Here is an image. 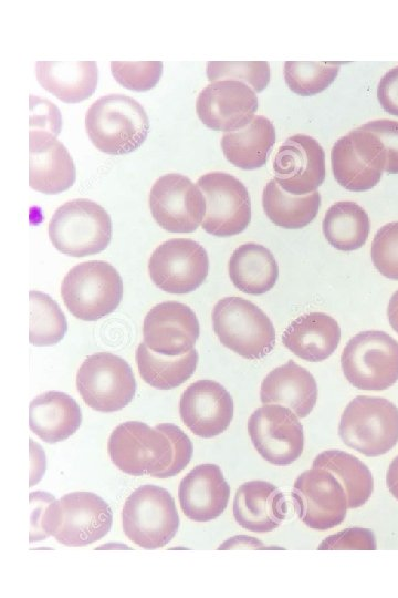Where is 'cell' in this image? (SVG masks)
Returning <instances> with one entry per match:
<instances>
[{
  "label": "cell",
  "instance_id": "obj_28",
  "mask_svg": "<svg viewBox=\"0 0 398 598\" xmlns=\"http://www.w3.org/2000/svg\"><path fill=\"white\" fill-rule=\"evenodd\" d=\"M228 270L234 287L249 295L268 292L279 277L273 254L256 243L240 245L229 259Z\"/></svg>",
  "mask_w": 398,
  "mask_h": 598
},
{
  "label": "cell",
  "instance_id": "obj_12",
  "mask_svg": "<svg viewBox=\"0 0 398 598\" xmlns=\"http://www.w3.org/2000/svg\"><path fill=\"white\" fill-rule=\"evenodd\" d=\"M206 199L205 231L217 237L242 233L251 221V200L241 181L224 172H210L197 181Z\"/></svg>",
  "mask_w": 398,
  "mask_h": 598
},
{
  "label": "cell",
  "instance_id": "obj_3",
  "mask_svg": "<svg viewBox=\"0 0 398 598\" xmlns=\"http://www.w3.org/2000/svg\"><path fill=\"white\" fill-rule=\"evenodd\" d=\"M112 522V509L102 497L91 492H74L48 505L44 534L65 546H86L103 538Z\"/></svg>",
  "mask_w": 398,
  "mask_h": 598
},
{
  "label": "cell",
  "instance_id": "obj_40",
  "mask_svg": "<svg viewBox=\"0 0 398 598\" xmlns=\"http://www.w3.org/2000/svg\"><path fill=\"white\" fill-rule=\"evenodd\" d=\"M362 128L375 134L386 151L385 172L398 174V122L392 120H374L365 123Z\"/></svg>",
  "mask_w": 398,
  "mask_h": 598
},
{
  "label": "cell",
  "instance_id": "obj_1",
  "mask_svg": "<svg viewBox=\"0 0 398 598\" xmlns=\"http://www.w3.org/2000/svg\"><path fill=\"white\" fill-rule=\"evenodd\" d=\"M107 451L112 463L128 475L166 478L189 464L193 446L189 436L175 424L150 427L143 422L127 421L113 430Z\"/></svg>",
  "mask_w": 398,
  "mask_h": 598
},
{
  "label": "cell",
  "instance_id": "obj_4",
  "mask_svg": "<svg viewBox=\"0 0 398 598\" xmlns=\"http://www.w3.org/2000/svg\"><path fill=\"white\" fill-rule=\"evenodd\" d=\"M212 326L219 341L244 359H262L275 344L270 318L256 305L240 297H224L214 305Z\"/></svg>",
  "mask_w": 398,
  "mask_h": 598
},
{
  "label": "cell",
  "instance_id": "obj_37",
  "mask_svg": "<svg viewBox=\"0 0 398 598\" xmlns=\"http://www.w3.org/2000/svg\"><path fill=\"white\" fill-rule=\"evenodd\" d=\"M375 268L386 278L398 280V221L380 227L370 248Z\"/></svg>",
  "mask_w": 398,
  "mask_h": 598
},
{
  "label": "cell",
  "instance_id": "obj_35",
  "mask_svg": "<svg viewBox=\"0 0 398 598\" xmlns=\"http://www.w3.org/2000/svg\"><path fill=\"white\" fill-rule=\"evenodd\" d=\"M341 62L286 61L284 79L290 90L298 95H315L336 79Z\"/></svg>",
  "mask_w": 398,
  "mask_h": 598
},
{
  "label": "cell",
  "instance_id": "obj_39",
  "mask_svg": "<svg viewBox=\"0 0 398 598\" xmlns=\"http://www.w3.org/2000/svg\"><path fill=\"white\" fill-rule=\"evenodd\" d=\"M375 535L367 528H347L326 537L317 547L318 550H375Z\"/></svg>",
  "mask_w": 398,
  "mask_h": 598
},
{
  "label": "cell",
  "instance_id": "obj_38",
  "mask_svg": "<svg viewBox=\"0 0 398 598\" xmlns=\"http://www.w3.org/2000/svg\"><path fill=\"white\" fill-rule=\"evenodd\" d=\"M112 74L115 80L128 90L147 91L153 89L160 80L163 62H111Z\"/></svg>",
  "mask_w": 398,
  "mask_h": 598
},
{
  "label": "cell",
  "instance_id": "obj_26",
  "mask_svg": "<svg viewBox=\"0 0 398 598\" xmlns=\"http://www.w3.org/2000/svg\"><path fill=\"white\" fill-rule=\"evenodd\" d=\"M82 423L77 402L60 391L35 396L29 406V425L46 443H57L74 434Z\"/></svg>",
  "mask_w": 398,
  "mask_h": 598
},
{
  "label": "cell",
  "instance_id": "obj_20",
  "mask_svg": "<svg viewBox=\"0 0 398 598\" xmlns=\"http://www.w3.org/2000/svg\"><path fill=\"white\" fill-rule=\"evenodd\" d=\"M179 414L193 434L211 439L230 425L233 419V399L219 382L198 380L182 392Z\"/></svg>",
  "mask_w": 398,
  "mask_h": 598
},
{
  "label": "cell",
  "instance_id": "obj_33",
  "mask_svg": "<svg viewBox=\"0 0 398 598\" xmlns=\"http://www.w3.org/2000/svg\"><path fill=\"white\" fill-rule=\"evenodd\" d=\"M313 467L332 472L343 485L348 508L364 505L374 489V478L369 468L356 456L339 450H327L313 461Z\"/></svg>",
  "mask_w": 398,
  "mask_h": 598
},
{
  "label": "cell",
  "instance_id": "obj_13",
  "mask_svg": "<svg viewBox=\"0 0 398 598\" xmlns=\"http://www.w3.org/2000/svg\"><path fill=\"white\" fill-rule=\"evenodd\" d=\"M291 497L297 517L312 529L326 530L339 525L348 508L343 485L332 472L322 467L301 473Z\"/></svg>",
  "mask_w": 398,
  "mask_h": 598
},
{
  "label": "cell",
  "instance_id": "obj_44",
  "mask_svg": "<svg viewBox=\"0 0 398 598\" xmlns=\"http://www.w3.org/2000/svg\"><path fill=\"white\" fill-rule=\"evenodd\" d=\"M386 484L392 496L398 499V455L392 460L387 470Z\"/></svg>",
  "mask_w": 398,
  "mask_h": 598
},
{
  "label": "cell",
  "instance_id": "obj_42",
  "mask_svg": "<svg viewBox=\"0 0 398 598\" xmlns=\"http://www.w3.org/2000/svg\"><path fill=\"white\" fill-rule=\"evenodd\" d=\"M54 497L46 492H33L30 494L31 505V530L30 542L45 539L44 522L46 517L48 505Z\"/></svg>",
  "mask_w": 398,
  "mask_h": 598
},
{
  "label": "cell",
  "instance_id": "obj_45",
  "mask_svg": "<svg viewBox=\"0 0 398 598\" xmlns=\"http://www.w3.org/2000/svg\"><path fill=\"white\" fill-rule=\"evenodd\" d=\"M387 317L391 328L398 333V290L389 299Z\"/></svg>",
  "mask_w": 398,
  "mask_h": 598
},
{
  "label": "cell",
  "instance_id": "obj_6",
  "mask_svg": "<svg viewBox=\"0 0 398 598\" xmlns=\"http://www.w3.org/2000/svg\"><path fill=\"white\" fill-rule=\"evenodd\" d=\"M49 237L62 254L85 257L103 251L112 238V220L97 203L76 198L60 206L49 223Z\"/></svg>",
  "mask_w": 398,
  "mask_h": 598
},
{
  "label": "cell",
  "instance_id": "obj_41",
  "mask_svg": "<svg viewBox=\"0 0 398 598\" xmlns=\"http://www.w3.org/2000/svg\"><path fill=\"white\" fill-rule=\"evenodd\" d=\"M30 130L46 131L57 136L61 130L59 109L48 100L31 95Z\"/></svg>",
  "mask_w": 398,
  "mask_h": 598
},
{
  "label": "cell",
  "instance_id": "obj_24",
  "mask_svg": "<svg viewBox=\"0 0 398 598\" xmlns=\"http://www.w3.org/2000/svg\"><path fill=\"white\" fill-rule=\"evenodd\" d=\"M260 399L263 404H281L305 417L316 404L317 384L310 371L289 360L263 379Z\"/></svg>",
  "mask_w": 398,
  "mask_h": 598
},
{
  "label": "cell",
  "instance_id": "obj_43",
  "mask_svg": "<svg viewBox=\"0 0 398 598\" xmlns=\"http://www.w3.org/2000/svg\"><path fill=\"white\" fill-rule=\"evenodd\" d=\"M377 99L387 113L398 116V66L390 69L380 79Z\"/></svg>",
  "mask_w": 398,
  "mask_h": 598
},
{
  "label": "cell",
  "instance_id": "obj_8",
  "mask_svg": "<svg viewBox=\"0 0 398 598\" xmlns=\"http://www.w3.org/2000/svg\"><path fill=\"white\" fill-rule=\"evenodd\" d=\"M122 517L127 538L144 549L166 546L179 528L174 497L166 488L151 484L133 491L125 501Z\"/></svg>",
  "mask_w": 398,
  "mask_h": 598
},
{
  "label": "cell",
  "instance_id": "obj_30",
  "mask_svg": "<svg viewBox=\"0 0 398 598\" xmlns=\"http://www.w3.org/2000/svg\"><path fill=\"white\" fill-rule=\"evenodd\" d=\"M370 229L365 209L352 200L333 204L325 213L322 230L328 244L342 251H353L365 245Z\"/></svg>",
  "mask_w": 398,
  "mask_h": 598
},
{
  "label": "cell",
  "instance_id": "obj_10",
  "mask_svg": "<svg viewBox=\"0 0 398 598\" xmlns=\"http://www.w3.org/2000/svg\"><path fill=\"white\" fill-rule=\"evenodd\" d=\"M76 388L93 410L115 412L133 400L136 380L130 365L109 352L88 355L76 373Z\"/></svg>",
  "mask_w": 398,
  "mask_h": 598
},
{
  "label": "cell",
  "instance_id": "obj_27",
  "mask_svg": "<svg viewBox=\"0 0 398 598\" xmlns=\"http://www.w3.org/2000/svg\"><path fill=\"white\" fill-rule=\"evenodd\" d=\"M35 72L41 86L65 103L88 99L98 82L95 61H38Z\"/></svg>",
  "mask_w": 398,
  "mask_h": 598
},
{
  "label": "cell",
  "instance_id": "obj_19",
  "mask_svg": "<svg viewBox=\"0 0 398 598\" xmlns=\"http://www.w3.org/2000/svg\"><path fill=\"white\" fill-rule=\"evenodd\" d=\"M199 333L196 313L181 302H160L144 318V342L150 350L166 357H179L192 350Z\"/></svg>",
  "mask_w": 398,
  "mask_h": 598
},
{
  "label": "cell",
  "instance_id": "obj_22",
  "mask_svg": "<svg viewBox=\"0 0 398 598\" xmlns=\"http://www.w3.org/2000/svg\"><path fill=\"white\" fill-rule=\"evenodd\" d=\"M230 486L217 464H200L180 482L178 498L184 514L195 522H209L226 509Z\"/></svg>",
  "mask_w": 398,
  "mask_h": 598
},
{
  "label": "cell",
  "instance_id": "obj_32",
  "mask_svg": "<svg viewBox=\"0 0 398 598\" xmlns=\"http://www.w3.org/2000/svg\"><path fill=\"white\" fill-rule=\"evenodd\" d=\"M262 206L274 225L285 229H300L316 217L321 207V195L316 190L304 196L291 195L284 192L275 179H271L263 189Z\"/></svg>",
  "mask_w": 398,
  "mask_h": 598
},
{
  "label": "cell",
  "instance_id": "obj_2",
  "mask_svg": "<svg viewBox=\"0 0 398 598\" xmlns=\"http://www.w3.org/2000/svg\"><path fill=\"white\" fill-rule=\"evenodd\" d=\"M85 128L101 152L123 155L144 143L149 132V120L135 99L108 94L96 100L87 110Z\"/></svg>",
  "mask_w": 398,
  "mask_h": 598
},
{
  "label": "cell",
  "instance_id": "obj_18",
  "mask_svg": "<svg viewBox=\"0 0 398 598\" xmlns=\"http://www.w3.org/2000/svg\"><path fill=\"white\" fill-rule=\"evenodd\" d=\"M258 110L254 90L234 80L214 81L199 93L196 112L200 121L214 131L233 132L248 125Z\"/></svg>",
  "mask_w": 398,
  "mask_h": 598
},
{
  "label": "cell",
  "instance_id": "obj_29",
  "mask_svg": "<svg viewBox=\"0 0 398 598\" xmlns=\"http://www.w3.org/2000/svg\"><path fill=\"white\" fill-rule=\"evenodd\" d=\"M274 143V125L262 115L254 116L240 130L224 133L220 142L227 161L242 169L263 166Z\"/></svg>",
  "mask_w": 398,
  "mask_h": 598
},
{
  "label": "cell",
  "instance_id": "obj_34",
  "mask_svg": "<svg viewBox=\"0 0 398 598\" xmlns=\"http://www.w3.org/2000/svg\"><path fill=\"white\" fill-rule=\"evenodd\" d=\"M30 343L49 347L59 343L67 331V322L59 305L46 293L30 291Z\"/></svg>",
  "mask_w": 398,
  "mask_h": 598
},
{
  "label": "cell",
  "instance_id": "obj_31",
  "mask_svg": "<svg viewBox=\"0 0 398 598\" xmlns=\"http://www.w3.org/2000/svg\"><path fill=\"white\" fill-rule=\"evenodd\" d=\"M142 379L153 388L170 390L181 385L196 371L198 352L196 349L179 357H166L150 350L143 341L135 354Z\"/></svg>",
  "mask_w": 398,
  "mask_h": 598
},
{
  "label": "cell",
  "instance_id": "obj_25",
  "mask_svg": "<svg viewBox=\"0 0 398 598\" xmlns=\"http://www.w3.org/2000/svg\"><path fill=\"white\" fill-rule=\"evenodd\" d=\"M341 340L337 321L324 312H310L297 317L284 330L283 344L296 357L320 362L329 358Z\"/></svg>",
  "mask_w": 398,
  "mask_h": 598
},
{
  "label": "cell",
  "instance_id": "obj_36",
  "mask_svg": "<svg viewBox=\"0 0 398 598\" xmlns=\"http://www.w3.org/2000/svg\"><path fill=\"white\" fill-rule=\"evenodd\" d=\"M207 78L210 82L241 81L254 92H261L270 82V65L265 61H210L207 63Z\"/></svg>",
  "mask_w": 398,
  "mask_h": 598
},
{
  "label": "cell",
  "instance_id": "obj_17",
  "mask_svg": "<svg viewBox=\"0 0 398 598\" xmlns=\"http://www.w3.org/2000/svg\"><path fill=\"white\" fill-rule=\"evenodd\" d=\"M273 171L275 182L284 192L308 195L325 179V152L314 137L292 135L279 147Z\"/></svg>",
  "mask_w": 398,
  "mask_h": 598
},
{
  "label": "cell",
  "instance_id": "obj_5",
  "mask_svg": "<svg viewBox=\"0 0 398 598\" xmlns=\"http://www.w3.org/2000/svg\"><path fill=\"white\" fill-rule=\"evenodd\" d=\"M338 435L365 456L383 455L398 442V408L384 398L358 395L343 411Z\"/></svg>",
  "mask_w": 398,
  "mask_h": 598
},
{
  "label": "cell",
  "instance_id": "obj_14",
  "mask_svg": "<svg viewBox=\"0 0 398 598\" xmlns=\"http://www.w3.org/2000/svg\"><path fill=\"white\" fill-rule=\"evenodd\" d=\"M209 271V258L199 243L172 238L151 254L148 272L159 289L169 293H189L200 287Z\"/></svg>",
  "mask_w": 398,
  "mask_h": 598
},
{
  "label": "cell",
  "instance_id": "obj_21",
  "mask_svg": "<svg viewBox=\"0 0 398 598\" xmlns=\"http://www.w3.org/2000/svg\"><path fill=\"white\" fill-rule=\"evenodd\" d=\"M30 186L44 194H59L75 182L76 169L66 147L46 131L30 130Z\"/></svg>",
  "mask_w": 398,
  "mask_h": 598
},
{
  "label": "cell",
  "instance_id": "obj_23",
  "mask_svg": "<svg viewBox=\"0 0 398 598\" xmlns=\"http://www.w3.org/2000/svg\"><path fill=\"white\" fill-rule=\"evenodd\" d=\"M287 504L284 494L272 483L249 481L235 492L233 516L244 529L272 532L285 519Z\"/></svg>",
  "mask_w": 398,
  "mask_h": 598
},
{
  "label": "cell",
  "instance_id": "obj_15",
  "mask_svg": "<svg viewBox=\"0 0 398 598\" xmlns=\"http://www.w3.org/2000/svg\"><path fill=\"white\" fill-rule=\"evenodd\" d=\"M248 432L258 453L273 465H290L303 452V425L287 406L264 404L258 408L248 421Z\"/></svg>",
  "mask_w": 398,
  "mask_h": 598
},
{
  "label": "cell",
  "instance_id": "obj_7",
  "mask_svg": "<svg viewBox=\"0 0 398 598\" xmlns=\"http://www.w3.org/2000/svg\"><path fill=\"white\" fill-rule=\"evenodd\" d=\"M61 295L74 317L95 321L118 307L123 297V281L108 262L91 260L74 266L65 275Z\"/></svg>",
  "mask_w": 398,
  "mask_h": 598
},
{
  "label": "cell",
  "instance_id": "obj_11",
  "mask_svg": "<svg viewBox=\"0 0 398 598\" xmlns=\"http://www.w3.org/2000/svg\"><path fill=\"white\" fill-rule=\"evenodd\" d=\"M386 151L379 138L360 126L339 137L331 151L336 182L347 190L375 187L385 172Z\"/></svg>",
  "mask_w": 398,
  "mask_h": 598
},
{
  "label": "cell",
  "instance_id": "obj_16",
  "mask_svg": "<svg viewBox=\"0 0 398 598\" xmlns=\"http://www.w3.org/2000/svg\"><path fill=\"white\" fill-rule=\"evenodd\" d=\"M148 200L155 221L170 233L195 231L206 214L201 189L181 174L170 173L157 178Z\"/></svg>",
  "mask_w": 398,
  "mask_h": 598
},
{
  "label": "cell",
  "instance_id": "obj_9",
  "mask_svg": "<svg viewBox=\"0 0 398 598\" xmlns=\"http://www.w3.org/2000/svg\"><path fill=\"white\" fill-rule=\"evenodd\" d=\"M341 365L355 388L386 390L398 380V342L385 331H362L346 343Z\"/></svg>",
  "mask_w": 398,
  "mask_h": 598
}]
</instances>
